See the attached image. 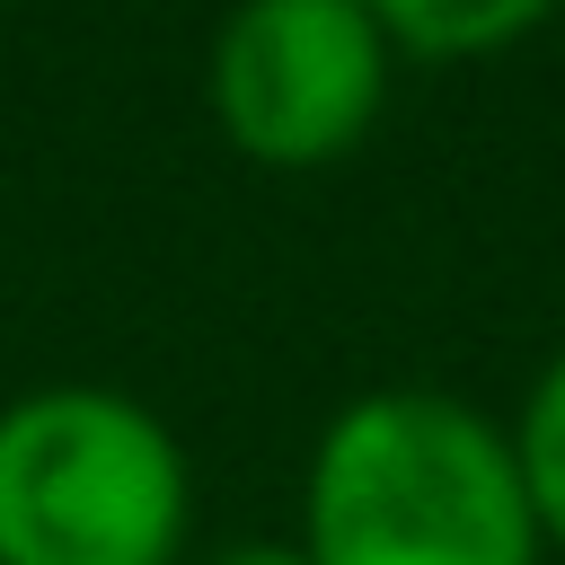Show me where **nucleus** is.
Instances as JSON below:
<instances>
[{"instance_id": "obj_1", "label": "nucleus", "mask_w": 565, "mask_h": 565, "mask_svg": "<svg viewBox=\"0 0 565 565\" xmlns=\"http://www.w3.org/2000/svg\"><path fill=\"white\" fill-rule=\"evenodd\" d=\"M300 547L309 565H530L539 512L494 415L450 388H371L309 450Z\"/></svg>"}, {"instance_id": "obj_2", "label": "nucleus", "mask_w": 565, "mask_h": 565, "mask_svg": "<svg viewBox=\"0 0 565 565\" xmlns=\"http://www.w3.org/2000/svg\"><path fill=\"white\" fill-rule=\"evenodd\" d=\"M185 450L124 388H26L0 406V565H177Z\"/></svg>"}, {"instance_id": "obj_3", "label": "nucleus", "mask_w": 565, "mask_h": 565, "mask_svg": "<svg viewBox=\"0 0 565 565\" xmlns=\"http://www.w3.org/2000/svg\"><path fill=\"white\" fill-rule=\"evenodd\" d=\"M388 53L397 44L362 0H230L203 97L256 168H327L380 124Z\"/></svg>"}, {"instance_id": "obj_4", "label": "nucleus", "mask_w": 565, "mask_h": 565, "mask_svg": "<svg viewBox=\"0 0 565 565\" xmlns=\"http://www.w3.org/2000/svg\"><path fill=\"white\" fill-rule=\"evenodd\" d=\"M362 9L388 26V44L433 53V62H459V53H494V44L530 35L565 0H362Z\"/></svg>"}, {"instance_id": "obj_5", "label": "nucleus", "mask_w": 565, "mask_h": 565, "mask_svg": "<svg viewBox=\"0 0 565 565\" xmlns=\"http://www.w3.org/2000/svg\"><path fill=\"white\" fill-rule=\"evenodd\" d=\"M512 459H521L539 539L565 547V353H547V371L530 380V397H521V415H512Z\"/></svg>"}, {"instance_id": "obj_6", "label": "nucleus", "mask_w": 565, "mask_h": 565, "mask_svg": "<svg viewBox=\"0 0 565 565\" xmlns=\"http://www.w3.org/2000/svg\"><path fill=\"white\" fill-rule=\"evenodd\" d=\"M212 565H309V547H300V539H238V547H221Z\"/></svg>"}]
</instances>
